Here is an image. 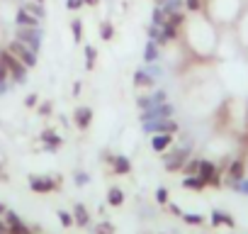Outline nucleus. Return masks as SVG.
Returning a JSON list of instances; mask_svg holds the SVG:
<instances>
[{
	"instance_id": "47",
	"label": "nucleus",
	"mask_w": 248,
	"mask_h": 234,
	"mask_svg": "<svg viewBox=\"0 0 248 234\" xmlns=\"http://www.w3.org/2000/svg\"><path fill=\"white\" fill-rule=\"evenodd\" d=\"M163 3H166V0H156V8H161Z\"/></svg>"
},
{
	"instance_id": "21",
	"label": "nucleus",
	"mask_w": 248,
	"mask_h": 234,
	"mask_svg": "<svg viewBox=\"0 0 248 234\" xmlns=\"http://www.w3.org/2000/svg\"><path fill=\"white\" fill-rule=\"evenodd\" d=\"M183 185H185L187 190H202V188H204L207 183H204V181H202V178H200V176L195 173V176H185Z\"/></svg>"
},
{
	"instance_id": "8",
	"label": "nucleus",
	"mask_w": 248,
	"mask_h": 234,
	"mask_svg": "<svg viewBox=\"0 0 248 234\" xmlns=\"http://www.w3.org/2000/svg\"><path fill=\"white\" fill-rule=\"evenodd\" d=\"M197 176H200L207 185H214V188H219V185H221L219 171H217V166H214L212 161H200V171H197Z\"/></svg>"
},
{
	"instance_id": "28",
	"label": "nucleus",
	"mask_w": 248,
	"mask_h": 234,
	"mask_svg": "<svg viewBox=\"0 0 248 234\" xmlns=\"http://www.w3.org/2000/svg\"><path fill=\"white\" fill-rule=\"evenodd\" d=\"M95 234H114V227H112V222H100V224L95 227Z\"/></svg>"
},
{
	"instance_id": "42",
	"label": "nucleus",
	"mask_w": 248,
	"mask_h": 234,
	"mask_svg": "<svg viewBox=\"0 0 248 234\" xmlns=\"http://www.w3.org/2000/svg\"><path fill=\"white\" fill-rule=\"evenodd\" d=\"M80 90H83V83L76 81V83H73V95H80Z\"/></svg>"
},
{
	"instance_id": "24",
	"label": "nucleus",
	"mask_w": 248,
	"mask_h": 234,
	"mask_svg": "<svg viewBox=\"0 0 248 234\" xmlns=\"http://www.w3.org/2000/svg\"><path fill=\"white\" fill-rule=\"evenodd\" d=\"M100 37L105 39V42H109L112 37H114V27H112V22H100Z\"/></svg>"
},
{
	"instance_id": "37",
	"label": "nucleus",
	"mask_w": 248,
	"mask_h": 234,
	"mask_svg": "<svg viewBox=\"0 0 248 234\" xmlns=\"http://www.w3.org/2000/svg\"><path fill=\"white\" fill-rule=\"evenodd\" d=\"M51 110H54V105H51V102H42V105H39V115H44V117H46V115H51Z\"/></svg>"
},
{
	"instance_id": "26",
	"label": "nucleus",
	"mask_w": 248,
	"mask_h": 234,
	"mask_svg": "<svg viewBox=\"0 0 248 234\" xmlns=\"http://www.w3.org/2000/svg\"><path fill=\"white\" fill-rule=\"evenodd\" d=\"M166 13H163V8H154V13H151V20H154V25H158V27H163L166 25Z\"/></svg>"
},
{
	"instance_id": "41",
	"label": "nucleus",
	"mask_w": 248,
	"mask_h": 234,
	"mask_svg": "<svg viewBox=\"0 0 248 234\" xmlns=\"http://www.w3.org/2000/svg\"><path fill=\"white\" fill-rule=\"evenodd\" d=\"M0 234H10V227H8V222H3V219H0Z\"/></svg>"
},
{
	"instance_id": "44",
	"label": "nucleus",
	"mask_w": 248,
	"mask_h": 234,
	"mask_svg": "<svg viewBox=\"0 0 248 234\" xmlns=\"http://www.w3.org/2000/svg\"><path fill=\"white\" fill-rule=\"evenodd\" d=\"M0 181H8V173H5L3 168H0Z\"/></svg>"
},
{
	"instance_id": "30",
	"label": "nucleus",
	"mask_w": 248,
	"mask_h": 234,
	"mask_svg": "<svg viewBox=\"0 0 248 234\" xmlns=\"http://www.w3.org/2000/svg\"><path fill=\"white\" fill-rule=\"evenodd\" d=\"M166 98H168V95H166V90H154V93H151V102H154V105L166 102Z\"/></svg>"
},
{
	"instance_id": "46",
	"label": "nucleus",
	"mask_w": 248,
	"mask_h": 234,
	"mask_svg": "<svg viewBox=\"0 0 248 234\" xmlns=\"http://www.w3.org/2000/svg\"><path fill=\"white\" fill-rule=\"evenodd\" d=\"M5 212H8V207H5L3 202H0V215H5Z\"/></svg>"
},
{
	"instance_id": "20",
	"label": "nucleus",
	"mask_w": 248,
	"mask_h": 234,
	"mask_svg": "<svg viewBox=\"0 0 248 234\" xmlns=\"http://www.w3.org/2000/svg\"><path fill=\"white\" fill-rule=\"evenodd\" d=\"M146 32H149V39H154L158 47L168 42V39H166V34H163V30H161L158 25H149V30H146Z\"/></svg>"
},
{
	"instance_id": "38",
	"label": "nucleus",
	"mask_w": 248,
	"mask_h": 234,
	"mask_svg": "<svg viewBox=\"0 0 248 234\" xmlns=\"http://www.w3.org/2000/svg\"><path fill=\"white\" fill-rule=\"evenodd\" d=\"M88 181H90V176H88V173H83V171H80V173H76V185H85Z\"/></svg>"
},
{
	"instance_id": "23",
	"label": "nucleus",
	"mask_w": 248,
	"mask_h": 234,
	"mask_svg": "<svg viewBox=\"0 0 248 234\" xmlns=\"http://www.w3.org/2000/svg\"><path fill=\"white\" fill-rule=\"evenodd\" d=\"M200 161H202V159H187L180 171H185V176H195V173L200 171Z\"/></svg>"
},
{
	"instance_id": "36",
	"label": "nucleus",
	"mask_w": 248,
	"mask_h": 234,
	"mask_svg": "<svg viewBox=\"0 0 248 234\" xmlns=\"http://www.w3.org/2000/svg\"><path fill=\"white\" fill-rule=\"evenodd\" d=\"M85 3H83V0H66V8L68 10H80Z\"/></svg>"
},
{
	"instance_id": "33",
	"label": "nucleus",
	"mask_w": 248,
	"mask_h": 234,
	"mask_svg": "<svg viewBox=\"0 0 248 234\" xmlns=\"http://www.w3.org/2000/svg\"><path fill=\"white\" fill-rule=\"evenodd\" d=\"M137 105L141 107V110H149L154 102H151V95H141V98H137Z\"/></svg>"
},
{
	"instance_id": "34",
	"label": "nucleus",
	"mask_w": 248,
	"mask_h": 234,
	"mask_svg": "<svg viewBox=\"0 0 248 234\" xmlns=\"http://www.w3.org/2000/svg\"><path fill=\"white\" fill-rule=\"evenodd\" d=\"M156 200H158L161 205H166V202H168V190H166V188H158V190H156Z\"/></svg>"
},
{
	"instance_id": "5",
	"label": "nucleus",
	"mask_w": 248,
	"mask_h": 234,
	"mask_svg": "<svg viewBox=\"0 0 248 234\" xmlns=\"http://www.w3.org/2000/svg\"><path fill=\"white\" fill-rule=\"evenodd\" d=\"M61 185V178H49V176H30V188L34 193H51Z\"/></svg>"
},
{
	"instance_id": "1",
	"label": "nucleus",
	"mask_w": 248,
	"mask_h": 234,
	"mask_svg": "<svg viewBox=\"0 0 248 234\" xmlns=\"http://www.w3.org/2000/svg\"><path fill=\"white\" fill-rule=\"evenodd\" d=\"M0 64L10 71L13 85H25V83H27V71H30V68H27L10 49H0Z\"/></svg>"
},
{
	"instance_id": "25",
	"label": "nucleus",
	"mask_w": 248,
	"mask_h": 234,
	"mask_svg": "<svg viewBox=\"0 0 248 234\" xmlns=\"http://www.w3.org/2000/svg\"><path fill=\"white\" fill-rule=\"evenodd\" d=\"M95 56H97V54H95V47L88 44V47H85V68H88V71L95 68Z\"/></svg>"
},
{
	"instance_id": "39",
	"label": "nucleus",
	"mask_w": 248,
	"mask_h": 234,
	"mask_svg": "<svg viewBox=\"0 0 248 234\" xmlns=\"http://www.w3.org/2000/svg\"><path fill=\"white\" fill-rule=\"evenodd\" d=\"M37 100H39V98L32 93V95H27V98H25V105H27V107H37Z\"/></svg>"
},
{
	"instance_id": "31",
	"label": "nucleus",
	"mask_w": 248,
	"mask_h": 234,
	"mask_svg": "<svg viewBox=\"0 0 248 234\" xmlns=\"http://www.w3.org/2000/svg\"><path fill=\"white\" fill-rule=\"evenodd\" d=\"M59 219H61L63 227H71V224H73V215L66 212V210H59Z\"/></svg>"
},
{
	"instance_id": "3",
	"label": "nucleus",
	"mask_w": 248,
	"mask_h": 234,
	"mask_svg": "<svg viewBox=\"0 0 248 234\" xmlns=\"http://www.w3.org/2000/svg\"><path fill=\"white\" fill-rule=\"evenodd\" d=\"M5 49H10V51H13V54L27 66V68H34V66H37V51H32V49H30L27 44H22L20 39H13Z\"/></svg>"
},
{
	"instance_id": "7",
	"label": "nucleus",
	"mask_w": 248,
	"mask_h": 234,
	"mask_svg": "<svg viewBox=\"0 0 248 234\" xmlns=\"http://www.w3.org/2000/svg\"><path fill=\"white\" fill-rule=\"evenodd\" d=\"M190 159V149L187 147H180V149H175L173 154H168L163 161H166V171H180L183 166H185V161Z\"/></svg>"
},
{
	"instance_id": "6",
	"label": "nucleus",
	"mask_w": 248,
	"mask_h": 234,
	"mask_svg": "<svg viewBox=\"0 0 248 234\" xmlns=\"http://www.w3.org/2000/svg\"><path fill=\"white\" fill-rule=\"evenodd\" d=\"M173 115V105L170 102H161V105H151L149 110H141V122H151V120H163V117Z\"/></svg>"
},
{
	"instance_id": "2",
	"label": "nucleus",
	"mask_w": 248,
	"mask_h": 234,
	"mask_svg": "<svg viewBox=\"0 0 248 234\" xmlns=\"http://www.w3.org/2000/svg\"><path fill=\"white\" fill-rule=\"evenodd\" d=\"M15 39L27 44L32 51H39L42 49V39H44V30L42 27H17L15 30Z\"/></svg>"
},
{
	"instance_id": "19",
	"label": "nucleus",
	"mask_w": 248,
	"mask_h": 234,
	"mask_svg": "<svg viewBox=\"0 0 248 234\" xmlns=\"http://www.w3.org/2000/svg\"><path fill=\"white\" fill-rule=\"evenodd\" d=\"M212 224H214V227H217V224L233 227V217H231V215H226V212H221V210H214V212H212Z\"/></svg>"
},
{
	"instance_id": "29",
	"label": "nucleus",
	"mask_w": 248,
	"mask_h": 234,
	"mask_svg": "<svg viewBox=\"0 0 248 234\" xmlns=\"http://www.w3.org/2000/svg\"><path fill=\"white\" fill-rule=\"evenodd\" d=\"M183 3H185V8H187L190 13H197V10H202L204 0H183Z\"/></svg>"
},
{
	"instance_id": "15",
	"label": "nucleus",
	"mask_w": 248,
	"mask_h": 234,
	"mask_svg": "<svg viewBox=\"0 0 248 234\" xmlns=\"http://www.w3.org/2000/svg\"><path fill=\"white\" fill-rule=\"evenodd\" d=\"M243 171H246L243 161H241V159H236V161L229 166V185H231V183H236V181H241V178H243Z\"/></svg>"
},
{
	"instance_id": "48",
	"label": "nucleus",
	"mask_w": 248,
	"mask_h": 234,
	"mask_svg": "<svg viewBox=\"0 0 248 234\" xmlns=\"http://www.w3.org/2000/svg\"><path fill=\"white\" fill-rule=\"evenodd\" d=\"M37 3H44V0H37Z\"/></svg>"
},
{
	"instance_id": "9",
	"label": "nucleus",
	"mask_w": 248,
	"mask_h": 234,
	"mask_svg": "<svg viewBox=\"0 0 248 234\" xmlns=\"http://www.w3.org/2000/svg\"><path fill=\"white\" fill-rule=\"evenodd\" d=\"M73 122L78 125V130H88L90 122H93V110L85 107V105L76 107V112H73Z\"/></svg>"
},
{
	"instance_id": "11",
	"label": "nucleus",
	"mask_w": 248,
	"mask_h": 234,
	"mask_svg": "<svg viewBox=\"0 0 248 234\" xmlns=\"http://www.w3.org/2000/svg\"><path fill=\"white\" fill-rule=\"evenodd\" d=\"M42 142H44L46 151H56V149L61 147V137H59L54 130H44V132H42Z\"/></svg>"
},
{
	"instance_id": "4",
	"label": "nucleus",
	"mask_w": 248,
	"mask_h": 234,
	"mask_svg": "<svg viewBox=\"0 0 248 234\" xmlns=\"http://www.w3.org/2000/svg\"><path fill=\"white\" fill-rule=\"evenodd\" d=\"M144 132H149V134H175L178 132V122L170 120V117L151 120V122H144Z\"/></svg>"
},
{
	"instance_id": "12",
	"label": "nucleus",
	"mask_w": 248,
	"mask_h": 234,
	"mask_svg": "<svg viewBox=\"0 0 248 234\" xmlns=\"http://www.w3.org/2000/svg\"><path fill=\"white\" fill-rule=\"evenodd\" d=\"M109 161H112L114 173H119V176H127V173L132 171V164H129L127 156H109Z\"/></svg>"
},
{
	"instance_id": "13",
	"label": "nucleus",
	"mask_w": 248,
	"mask_h": 234,
	"mask_svg": "<svg viewBox=\"0 0 248 234\" xmlns=\"http://www.w3.org/2000/svg\"><path fill=\"white\" fill-rule=\"evenodd\" d=\"M173 144V134H154L151 137V149L154 151H166Z\"/></svg>"
},
{
	"instance_id": "14",
	"label": "nucleus",
	"mask_w": 248,
	"mask_h": 234,
	"mask_svg": "<svg viewBox=\"0 0 248 234\" xmlns=\"http://www.w3.org/2000/svg\"><path fill=\"white\" fill-rule=\"evenodd\" d=\"M154 83H156V78H154L146 68H141V71L134 73V85H139V88H151Z\"/></svg>"
},
{
	"instance_id": "18",
	"label": "nucleus",
	"mask_w": 248,
	"mask_h": 234,
	"mask_svg": "<svg viewBox=\"0 0 248 234\" xmlns=\"http://www.w3.org/2000/svg\"><path fill=\"white\" fill-rule=\"evenodd\" d=\"M144 61L146 64H156L158 61V44L154 39H149L146 47H144Z\"/></svg>"
},
{
	"instance_id": "16",
	"label": "nucleus",
	"mask_w": 248,
	"mask_h": 234,
	"mask_svg": "<svg viewBox=\"0 0 248 234\" xmlns=\"http://www.w3.org/2000/svg\"><path fill=\"white\" fill-rule=\"evenodd\" d=\"M73 222H76L78 227H85V224L90 222V215H88V210H85V205H80V202H76V207H73Z\"/></svg>"
},
{
	"instance_id": "10",
	"label": "nucleus",
	"mask_w": 248,
	"mask_h": 234,
	"mask_svg": "<svg viewBox=\"0 0 248 234\" xmlns=\"http://www.w3.org/2000/svg\"><path fill=\"white\" fill-rule=\"evenodd\" d=\"M15 22H17L20 27H39V17H34V15H32V13H27L25 8H20V10H17Z\"/></svg>"
},
{
	"instance_id": "45",
	"label": "nucleus",
	"mask_w": 248,
	"mask_h": 234,
	"mask_svg": "<svg viewBox=\"0 0 248 234\" xmlns=\"http://www.w3.org/2000/svg\"><path fill=\"white\" fill-rule=\"evenodd\" d=\"M85 5H97V0H83Z\"/></svg>"
},
{
	"instance_id": "17",
	"label": "nucleus",
	"mask_w": 248,
	"mask_h": 234,
	"mask_svg": "<svg viewBox=\"0 0 248 234\" xmlns=\"http://www.w3.org/2000/svg\"><path fill=\"white\" fill-rule=\"evenodd\" d=\"M20 8H25L27 13H32V15L39 17V20L46 17V8H44V3H37V0H30V3H25V5H20Z\"/></svg>"
},
{
	"instance_id": "32",
	"label": "nucleus",
	"mask_w": 248,
	"mask_h": 234,
	"mask_svg": "<svg viewBox=\"0 0 248 234\" xmlns=\"http://www.w3.org/2000/svg\"><path fill=\"white\" fill-rule=\"evenodd\" d=\"M5 222H8V227H15V224H20L22 219L17 217V212H13V210H8V212H5Z\"/></svg>"
},
{
	"instance_id": "22",
	"label": "nucleus",
	"mask_w": 248,
	"mask_h": 234,
	"mask_svg": "<svg viewBox=\"0 0 248 234\" xmlns=\"http://www.w3.org/2000/svg\"><path fill=\"white\" fill-rule=\"evenodd\" d=\"M107 202L114 205V207L122 205V202H124V193H122L119 188H109V190H107Z\"/></svg>"
},
{
	"instance_id": "35",
	"label": "nucleus",
	"mask_w": 248,
	"mask_h": 234,
	"mask_svg": "<svg viewBox=\"0 0 248 234\" xmlns=\"http://www.w3.org/2000/svg\"><path fill=\"white\" fill-rule=\"evenodd\" d=\"M183 219L187 224H202V215H183Z\"/></svg>"
},
{
	"instance_id": "27",
	"label": "nucleus",
	"mask_w": 248,
	"mask_h": 234,
	"mask_svg": "<svg viewBox=\"0 0 248 234\" xmlns=\"http://www.w3.org/2000/svg\"><path fill=\"white\" fill-rule=\"evenodd\" d=\"M71 34H73L76 42L83 39V22H80V20H73V22H71Z\"/></svg>"
},
{
	"instance_id": "43",
	"label": "nucleus",
	"mask_w": 248,
	"mask_h": 234,
	"mask_svg": "<svg viewBox=\"0 0 248 234\" xmlns=\"http://www.w3.org/2000/svg\"><path fill=\"white\" fill-rule=\"evenodd\" d=\"M168 210H170V212H173V215H183V210H180V207H178V205H170V207H168Z\"/></svg>"
},
{
	"instance_id": "40",
	"label": "nucleus",
	"mask_w": 248,
	"mask_h": 234,
	"mask_svg": "<svg viewBox=\"0 0 248 234\" xmlns=\"http://www.w3.org/2000/svg\"><path fill=\"white\" fill-rule=\"evenodd\" d=\"M146 71H149L154 78H156V76H161V68H158V66H154V64H149V66H146Z\"/></svg>"
}]
</instances>
